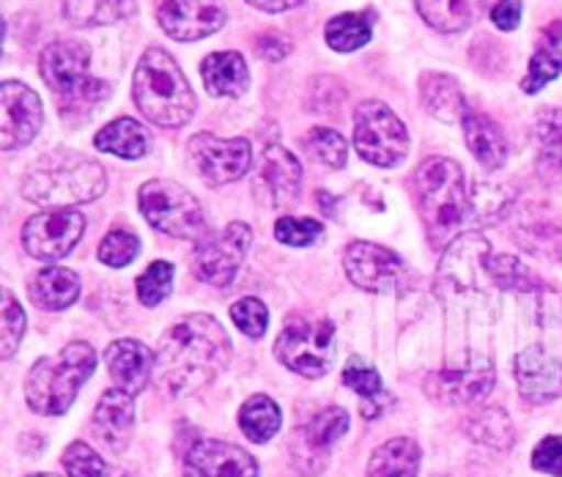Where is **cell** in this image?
Listing matches in <instances>:
<instances>
[{"label": "cell", "mask_w": 562, "mask_h": 477, "mask_svg": "<svg viewBox=\"0 0 562 477\" xmlns=\"http://www.w3.org/2000/svg\"><path fill=\"white\" fill-rule=\"evenodd\" d=\"M154 378L168 395H187L206 387L231 356V340L217 318L192 313L176 321L157 345Z\"/></svg>", "instance_id": "obj_1"}, {"label": "cell", "mask_w": 562, "mask_h": 477, "mask_svg": "<svg viewBox=\"0 0 562 477\" xmlns=\"http://www.w3.org/2000/svg\"><path fill=\"white\" fill-rule=\"evenodd\" d=\"M532 299L536 338L516 354V382L527 404H549L562 395V296L549 285Z\"/></svg>", "instance_id": "obj_2"}, {"label": "cell", "mask_w": 562, "mask_h": 477, "mask_svg": "<svg viewBox=\"0 0 562 477\" xmlns=\"http://www.w3.org/2000/svg\"><path fill=\"white\" fill-rule=\"evenodd\" d=\"M132 99L143 118L162 129H179L195 115V91L173 55L162 47H148L132 75Z\"/></svg>", "instance_id": "obj_3"}, {"label": "cell", "mask_w": 562, "mask_h": 477, "mask_svg": "<svg viewBox=\"0 0 562 477\" xmlns=\"http://www.w3.org/2000/svg\"><path fill=\"white\" fill-rule=\"evenodd\" d=\"M104 190H108V175L102 164L69 148L44 154L22 179V197L47 208H69L77 203L97 201Z\"/></svg>", "instance_id": "obj_4"}, {"label": "cell", "mask_w": 562, "mask_h": 477, "mask_svg": "<svg viewBox=\"0 0 562 477\" xmlns=\"http://www.w3.org/2000/svg\"><path fill=\"white\" fill-rule=\"evenodd\" d=\"M417 208L426 223L428 239L434 247H445L461 230L467 212H470V195L464 186V170L456 159L428 157L412 175Z\"/></svg>", "instance_id": "obj_5"}, {"label": "cell", "mask_w": 562, "mask_h": 477, "mask_svg": "<svg viewBox=\"0 0 562 477\" xmlns=\"http://www.w3.org/2000/svg\"><path fill=\"white\" fill-rule=\"evenodd\" d=\"M97 351L91 343L64 345L58 354L42 356L25 378V400L36 414L60 417L71 409L82 384L93 376Z\"/></svg>", "instance_id": "obj_6"}, {"label": "cell", "mask_w": 562, "mask_h": 477, "mask_svg": "<svg viewBox=\"0 0 562 477\" xmlns=\"http://www.w3.org/2000/svg\"><path fill=\"white\" fill-rule=\"evenodd\" d=\"M137 203H140L143 217L159 234H168L173 239L184 241H195L206 236V214H203L201 201L187 186L176 184V181H148V184L140 186Z\"/></svg>", "instance_id": "obj_7"}, {"label": "cell", "mask_w": 562, "mask_h": 477, "mask_svg": "<svg viewBox=\"0 0 562 477\" xmlns=\"http://www.w3.org/2000/svg\"><path fill=\"white\" fill-rule=\"evenodd\" d=\"M335 354V323L327 318L313 316H291L283 323L274 356L283 362L289 371L300 373L305 378L327 376L333 367Z\"/></svg>", "instance_id": "obj_8"}, {"label": "cell", "mask_w": 562, "mask_h": 477, "mask_svg": "<svg viewBox=\"0 0 562 477\" xmlns=\"http://www.w3.org/2000/svg\"><path fill=\"white\" fill-rule=\"evenodd\" d=\"M355 148L368 164L395 168L409 154V132L387 104L366 99L355 107Z\"/></svg>", "instance_id": "obj_9"}, {"label": "cell", "mask_w": 562, "mask_h": 477, "mask_svg": "<svg viewBox=\"0 0 562 477\" xmlns=\"http://www.w3.org/2000/svg\"><path fill=\"white\" fill-rule=\"evenodd\" d=\"M494 373L492 360L481 354H470L459 362L431 371L426 376V395L434 404L442 406H475L483 398H488L494 387Z\"/></svg>", "instance_id": "obj_10"}, {"label": "cell", "mask_w": 562, "mask_h": 477, "mask_svg": "<svg viewBox=\"0 0 562 477\" xmlns=\"http://www.w3.org/2000/svg\"><path fill=\"white\" fill-rule=\"evenodd\" d=\"M250 245L252 228L247 223H231L220 234L203 236L195 258H192L198 280L214 285V288H228L239 274Z\"/></svg>", "instance_id": "obj_11"}, {"label": "cell", "mask_w": 562, "mask_h": 477, "mask_svg": "<svg viewBox=\"0 0 562 477\" xmlns=\"http://www.w3.org/2000/svg\"><path fill=\"white\" fill-rule=\"evenodd\" d=\"M351 283L371 294H398L409 285V266L393 250L373 241H351L344 255Z\"/></svg>", "instance_id": "obj_12"}, {"label": "cell", "mask_w": 562, "mask_h": 477, "mask_svg": "<svg viewBox=\"0 0 562 477\" xmlns=\"http://www.w3.org/2000/svg\"><path fill=\"white\" fill-rule=\"evenodd\" d=\"M187 154L198 175L212 186L241 179L252 164V146L245 137H217L212 132H201L190 140Z\"/></svg>", "instance_id": "obj_13"}, {"label": "cell", "mask_w": 562, "mask_h": 477, "mask_svg": "<svg viewBox=\"0 0 562 477\" xmlns=\"http://www.w3.org/2000/svg\"><path fill=\"white\" fill-rule=\"evenodd\" d=\"M86 230V214L75 208H49L33 214L22 228V247L36 261H60L75 250Z\"/></svg>", "instance_id": "obj_14"}, {"label": "cell", "mask_w": 562, "mask_h": 477, "mask_svg": "<svg viewBox=\"0 0 562 477\" xmlns=\"http://www.w3.org/2000/svg\"><path fill=\"white\" fill-rule=\"evenodd\" d=\"M44 124V107L38 93L20 80L0 86V148L14 151L27 146Z\"/></svg>", "instance_id": "obj_15"}, {"label": "cell", "mask_w": 562, "mask_h": 477, "mask_svg": "<svg viewBox=\"0 0 562 477\" xmlns=\"http://www.w3.org/2000/svg\"><path fill=\"white\" fill-rule=\"evenodd\" d=\"M154 16L176 42H198L217 33L228 20V11L223 0H157Z\"/></svg>", "instance_id": "obj_16"}, {"label": "cell", "mask_w": 562, "mask_h": 477, "mask_svg": "<svg viewBox=\"0 0 562 477\" xmlns=\"http://www.w3.org/2000/svg\"><path fill=\"white\" fill-rule=\"evenodd\" d=\"M346 431H349V411L340 409V406H329V409L318 411L291 439V458H294L296 469L316 477L327 466V455L333 450V444Z\"/></svg>", "instance_id": "obj_17"}, {"label": "cell", "mask_w": 562, "mask_h": 477, "mask_svg": "<svg viewBox=\"0 0 562 477\" xmlns=\"http://www.w3.org/2000/svg\"><path fill=\"white\" fill-rule=\"evenodd\" d=\"M300 159L289 148L278 146V143L263 148L256 179H252V190H256L258 201L269 208H289L296 201V195H300Z\"/></svg>", "instance_id": "obj_18"}, {"label": "cell", "mask_w": 562, "mask_h": 477, "mask_svg": "<svg viewBox=\"0 0 562 477\" xmlns=\"http://www.w3.org/2000/svg\"><path fill=\"white\" fill-rule=\"evenodd\" d=\"M184 477H258V461L231 442L198 439L184 453Z\"/></svg>", "instance_id": "obj_19"}, {"label": "cell", "mask_w": 562, "mask_h": 477, "mask_svg": "<svg viewBox=\"0 0 562 477\" xmlns=\"http://www.w3.org/2000/svg\"><path fill=\"white\" fill-rule=\"evenodd\" d=\"M88 69H91V49L77 38H60V42L47 44L38 58V75L44 77L55 96H64L82 86L91 77Z\"/></svg>", "instance_id": "obj_20"}, {"label": "cell", "mask_w": 562, "mask_h": 477, "mask_svg": "<svg viewBox=\"0 0 562 477\" xmlns=\"http://www.w3.org/2000/svg\"><path fill=\"white\" fill-rule=\"evenodd\" d=\"M104 362H108V373L113 378L115 389L126 395H140L154 378V365H157V354L148 349L146 343L132 338L113 340L104 351Z\"/></svg>", "instance_id": "obj_21"}, {"label": "cell", "mask_w": 562, "mask_h": 477, "mask_svg": "<svg viewBox=\"0 0 562 477\" xmlns=\"http://www.w3.org/2000/svg\"><path fill=\"white\" fill-rule=\"evenodd\" d=\"M93 436L113 453H124L135 428V398L121 389H108L93 409Z\"/></svg>", "instance_id": "obj_22"}, {"label": "cell", "mask_w": 562, "mask_h": 477, "mask_svg": "<svg viewBox=\"0 0 562 477\" xmlns=\"http://www.w3.org/2000/svg\"><path fill=\"white\" fill-rule=\"evenodd\" d=\"M488 241L477 234H467L453 239V245L448 247L442 258V266H439V280L453 288H475L477 280L486 274V258ZM488 280V274H486Z\"/></svg>", "instance_id": "obj_23"}, {"label": "cell", "mask_w": 562, "mask_h": 477, "mask_svg": "<svg viewBox=\"0 0 562 477\" xmlns=\"http://www.w3.org/2000/svg\"><path fill=\"white\" fill-rule=\"evenodd\" d=\"M420 102L431 118L442 124H459L467 115V99L459 80L445 71H423L420 75Z\"/></svg>", "instance_id": "obj_24"}, {"label": "cell", "mask_w": 562, "mask_h": 477, "mask_svg": "<svg viewBox=\"0 0 562 477\" xmlns=\"http://www.w3.org/2000/svg\"><path fill=\"white\" fill-rule=\"evenodd\" d=\"M461 129H464V140L467 146H470L472 157H475L483 168H503L505 159H508V140H505L497 121L488 118L481 110H467L464 121H461Z\"/></svg>", "instance_id": "obj_25"}, {"label": "cell", "mask_w": 562, "mask_h": 477, "mask_svg": "<svg viewBox=\"0 0 562 477\" xmlns=\"http://www.w3.org/2000/svg\"><path fill=\"white\" fill-rule=\"evenodd\" d=\"M201 77L212 96H241L250 88V69L234 49L206 55L201 64Z\"/></svg>", "instance_id": "obj_26"}, {"label": "cell", "mask_w": 562, "mask_h": 477, "mask_svg": "<svg viewBox=\"0 0 562 477\" xmlns=\"http://www.w3.org/2000/svg\"><path fill=\"white\" fill-rule=\"evenodd\" d=\"M27 291H31L33 305L42 307V310L58 313L77 302V296H80V277L71 269L49 266L33 274Z\"/></svg>", "instance_id": "obj_27"}, {"label": "cell", "mask_w": 562, "mask_h": 477, "mask_svg": "<svg viewBox=\"0 0 562 477\" xmlns=\"http://www.w3.org/2000/svg\"><path fill=\"white\" fill-rule=\"evenodd\" d=\"M417 14L439 33H461L483 14L486 0H415Z\"/></svg>", "instance_id": "obj_28"}, {"label": "cell", "mask_w": 562, "mask_h": 477, "mask_svg": "<svg viewBox=\"0 0 562 477\" xmlns=\"http://www.w3.org/2000/svg\"><path fill=\"white\" fill-rule=\"evenodd\" d=\"M420 472V447L415 439H390L368 458V477H417Z\"/></svg>", "instance_id": "obj_29"}, {"label": "cell", "mask_w": 562, "mask_h": 477, "mask_svg": "<svg viewBox=\"0 0 562 477\" xmlns=\"http://www.w3.org/2000/svg\"><path fill=\"white\" fill-rule=\"evenodd\" d=\"M93 146L121 159H140L148 154V132L135 118H115L97 132Z\"/></svg>", "instance_id": "obj_30"}, {"label": "cell", "mask_w": 562, "mask_h": 477, "mask_svg": "<svg viewBox=\"0 0 562 477\" xmlns=\"http://www.w3.org/2000/svg\"><path fill=\"white\" fill-rule=\"evenodd\" d=\"M135 11V0H64L66 22L75 27L115 25Z\"/></svg>", "instance_id": "obj_31"}, {"label": "cell", "mask_w": 562, "mask_h": 477, "mask_svg": "<svg viewBox=\"0 0 562 477\" xmlns=\"http://www.w3.org/2000/svg\"><path fill=\"white\" fill-rule=\"evenodd\" d=\"M373 22H376L373 11H344L324 25V38L335 53H355L371 42Z\"/></svg>", "instance_id": "obj_32"}, {"label": "cell", "mask_w": 562, "mask_h": 477, "mask_svg": "<svg viewBox=\"0 0 562 477\" xmlns=\"http://www.w3.org/2000/svg\"><path fill=\"white\" fill-rule=\"evenodd\" d=\"M467 433L475 439L477 444H486L492 450H510L514 447V422L505 414V409L499 406H477L475 411L467 420Z\"/></svg>", "instance_id": "obj_33"}, {"label": "cell", "mask_w": 562, "mask_h": 477, "mask_svg": "<svg viewBox=\"0 0 562 477\" xmlns=\"http://www.w3.org/2000/svg\"><path fill=\"white\" fill-rule=\"evenodd\" d=\"M280 425H283V414H280V406L269 395H252L241 404L239 428L250 442H269V439L278 436Z\"/></svg>", "instance_id": "obj_34"}, {"label": "cell", "mask_w": 562, "mask_h": 477, "mask_svg": "<svg viewBox=\"0 0 562 477\" xmlns=\"http://www.w3.org/2000/svg\"><path fill=\"white\" fill-rule=\"evenodd\" d=\"M486 274L494 285L519 291V294H536L547 285L532 269H527V263H521L516 255H505V252H492L486 258Z\"/></svg>", "instance_id": "obj_35"}, {"label": "cell", "mask_w": 562, "mask_h": 477, "mask_svg": "<svg viewBox=\"0 0 562 477\" xmlns=\"http://www.w3.org/2000/svg\"><path fill=\"white\" fill-rule=\"evenodd\" d=\"M113 93V86L99 77H88L82 86H77L75 91L58 96V113L66 121H82L93 113V110L102 107L104 99Z\"/></svg>", "instance_id": "obj_36"}, {"label": "cell", "mask_w": 562, "mask_h": 477, "mask_svg": "<svg viewBox=\"0 0 562 477\" xmlns=\"http://www.w3.org/2000/svg\"><path fill=\"white\" fill-rule=\"evenodd\" d=\"M305 148L311 151V157L316 162L327 164V168H344L346 159H349V143L340 135L338 129H329V126H313L305 137H302Z\"/></svg>", "instance_id": "obj_37"}, {"label": "cell", "mask_w": 562, "mask_h": 477, "mask_svg": "<svg viewBox=\"0 0 562 477\" xmlns=\"http://www.w3.org/2000/svg\"><path fill=\"white\" fill-rule=\"evenodd\" d=\"M25 334V310L9 288L0 294V360H11Z\"/></svg>", "instance_id": "obj_38"}, {"label": "cell", "mask_w": 562, "mask_h": 477, "mask_svg": "<svg viewBox=\"0 0 562 477\" xmlns=\"http://www.w3.org/2000/svg\"><path fill=\"white\" fill-rule=\"evenodd\" d=\"M562 75V49L552 47V44H541L536 49V55L530 58V69H527L525 80H521V91L525 93H538L549 86L552 80H558Z\"/></svg>", "instance_id": "obj_39"}, {"label": "cell", "mask_w": 562, "mask_h": 477, "mask_svg": "<svg viewBox=\"0 0 562 477\" xmlns=\"http://www.w3.org/2000/svg\"><path fill=\"white\" fill-rule=\"evenodd\" d=\"M173 274H176L173 263L154 261L151 266L137 277L135 283L137 299H140L146 307L162 305V302L170 296V291H173Z\"/></svg>", "instance_id": "obj_40"}, {"label": "cell", "mask_w": 562, "mask_h": 477, "mask_svg": "<svg viewBox=\"0 0 562 477\" xmlns=\"http://www.w3.org/2000/svg\"><path fill=\"white\" fill-rule=\"evenodd\" d=\"M510 203H514V195L508 192V186L477 184L475 192L470 195V212H475L472 217L477 223H494V219L508 214Z\"/></svg>", "instance_id": "obj_41"}, {"label": "cell", "mask_w": 562, "mask_h": 477, "mask_svg": "<svg viewBox=\"0 0 562 477\" xmlns=\"http://www.w3.org/2000/svg\"><path fill=\"white\" fill-rule=\"evenodd\" d=\"M137 252H140V239H137V234H132V230L126 228L110 230V234L99 241V261H102L104 266H130L137 258Z\"/></svg>", "instance_id": "obj_42"}, {"label": "cell", "mask_w": 562, "mask_h": 477, "mask_svg": "<svg viewBox=\"0 0 562 477\" xmlns=\"http://www.w3.org/2000/svg\"><path fill=\"white\" fill-rule=\"evenodd\" d=\"M60 464H64L66 475L69 477H108V464H104L102 455L93 447H88L86 442H71L69 447L60 455Z\"/></svg>", "instance_id": "obj_43"}, {"label": "cell", "mask_w": 562, "mask_h": 477, "mask_svg": "<svg viewBox=\"0 0 562 477\" xmlns=\"http://www.w3.org/2000/svg\"><path fill=\"white\" fill-rule=\"evenodd\" d=\"M324 234V225L313 217H294L285 214L274 223V239L289 247H311Z\"/></svg>", "instance_id": "obj_44"}, {"label": "cell", "mask_w": 562, "mask_h": 477, "mask_svg": "<svg viewBox=\"0 0 562 477\" xmlns=\"http://www.w3.org/2000/svg\"><path fill=\"white\" fill-rule=\"evenodd\" d=\"M231 318H234L236 327L247 334V338H261L267 332L269 323V310L261 299L256 296H245L236 305H231Z\"/></svg>", "instance_id": "obj_45"}, {"label": "cell", "mask_w": 562, "mask_h": 477, "mask_svg": "<svg viewBox=\"0 0 562 477\" xmlns=\"http://www.w3.org/2000/svg\"><path fill=\"white\" fill-rule=\"evenodd\" d=\"M344 384L349 389H355L360 398H376L384 393L382 376H379L376 367H371L368 362H362L360 356L349 360V365L344 367Z\"/></svg>", "instance_id": "obj_46"}, {"label": "cell", "mask_w": 562, "mask_h": 477, "mask_svg": "<svg viewBox=\"0 0 562 477\" xmlns=\"http://www.w3.org/2000/svg\"><path fill=\"white\" fill-rule=\"evenodd\" d=\"M536 135L541 143V154L562 151V110L543 107L536 118Z\"/></svg>", "instance_id": "obj_47"}, {"label": "cell", "mask_w": 562, "mask_h": 477, "mask_svg": "<svg viewBox=\"0 0 562 477\" xmlns=\"http://www.w3.org/2000/svg\"><path fill=\"white\" fill-rule=\"evenodd\" d=\"M532 466L547 475L562 477V436H547L532 453Z\"/></svg>", "instance_id": "obj_48"}, {"label": "cell", "mask_w": 562, "mask_h": 477, "mask_svg": "<svg viewBox=\"0 0 562 477\" xmlns=\"http://www.w3.org/2000/svg\"><path fill=\"white\" fill-rule=\"evenodd\" d=\"M252 47H256V53L261 55V58L283 60V58H289L291 49H294V44H291V38H285L283 33L267 31V33H258L256 42H252Z\"/></svg>", "instance_id": "obj_49"}, {"label": "cell", "mask_w": 562, "mask_h": 477, "mask_svg": "<svg viewBox=\"0 0 562 477\" xmlns=\"http://www.w3.org/2000/svg\"><path fill=\"white\" fill-rule=\"evenodd\" d=\"M488 16H492V22L503 33L516 31L521 22V0H497L492 11H488Z\"/></svg>", "instance_id": "obj_50"}, {"label": "cell", "mask_w": 562, "mask_h": 477, "mask_svg": "<svg viewBox=\"0 0 562 477\" xmlns=\"http://www.w3.org/2000/svg\"><path fill=\"white\" fill-rule=\"evenodd\" d=\"M393 404V398H390L387 393H382V395H376V398H362V417H366V420H371V417H379V414H384V411H387V406Z\"/></svg>", "instance_id": "obj_51"}, {"label": "cell", "mask_w": 562, "mask_h": 477, "mask_svg": "<svg viewBox=\"0 0 562 477\" xmlns=\"http://www.w3.org/2000/svg\"><path fill=\"white\" fill-rule=\"evenodd\" d=\"M247 3L256 5V9L261 11H269V14H280V11L296 9V5H302L305 0H247Z\"/></svg>", "instance_id": "obj_52"}, {"label": "cell", "mask_w": 562, "mask_h": 477, "mask_svg": "<svg viewBox=\"0 0 562 477\" xmlns=\"http://www.w3.org/2000/svg\"><path fill=\"white\" fill-rule=\"evenodd\" d=\"M27 477H58V475H49V472H36V475H27Z\"/></svg>", "instance_id": "obj_53"}, {"label": "cell", "mask_w": 562, "mask_h": 477, "mask_svg": "<svg viewBox=\"0 0 562 477\" xmlns=\"http://www.w3.org/2000/svg\"><path fill=\"white\" fill-rule=\"evenodd\" d=\"M560 261H562V250H560Z\"/></svg>", "instance_id": "obj_54"}]
</instances>
